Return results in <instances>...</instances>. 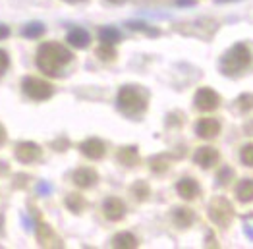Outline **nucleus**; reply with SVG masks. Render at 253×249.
Instances as JSON below:
<instances>
[{
    "label": "nucleus",
    "instance_id": "obj_1",
    "mask_svg": "<svg viewBox=\"0 0 253 249\" xmlns=\"http://www.w3.org/2000/svg\"><path fill=\"white\" fill-rule=\"evenodd\" d=\"M74 54L58 42H44L37 50V66L42 74L50 76V78H58L62 76L64 68L72 62Z\"/></svg>",
    "mask_w": 253,
    "mask_h": 249
},
{
    "label": "nucleus",
    "instance_id": "obj_2",
    "mask_svg": "<svg viewBox=\"0 0 253 249\" xmlns=\"http://www.w3.org/2000/svg\"><path fill=\"white\" fill-rule=\"evenodd\" d=\"M250 64H252V50L248 48V44L238 42L224 52V56L220 60V70L226 76H236V74L244 72Z\"/></svg>",
    "mask_w": 253,
    "mask_h": 249
},
{
    "label": "nucleus",
    "instance_id": "obj_3",
    "mask_svg": "<svg viewBox=\"0 0 253 249\" xmlns=\"http://www.w3.org/2000/svg\"><path fill=\"white\" fill-rule=\"evenodd\" d=\"M116 103H118V108H120L126 116H139V114L147 108V95H145L139 87L126 85V87L120 89Z\"/></svg>",
    "mask_w": 253,
    "mask_h": 249
},
{
    "label": "nucleus",
    "instance_id": "obj_4",
    "mask_svg": "<svg viewBox=\"0 0 253 249\" xmlns=\"http://www.w3.org/2000/svg\"><path fill=\"white\" fill-rule=\"evenodd\" d=\"M209 216H211L212 222L218 224V226H230V222L234 218V208L224 197H216L209 205Z\"/></svg>",
    "mask_w": 253,
    "mask_h": 249
},
{
    "label": "nucleus",
    "instance_id": "obj_5",
    "mask_svg": "<svg viewBox=\"0 0 253 249\" xmlns=\"http://www.w3.org/2000/svg\"><path fill=\"white\" fill-rule=\"evenodd\" d=\"M23 93L33 101H46L52 97V85L42 82L39 78H25L23 80Z\"/></svg>",
    "mask_w": 253,
    "mask_h": 249
},
{
    "label": "nucleus",
    "instance_id": "obj_6",
    "mask_svg": "<svg viewBox=\"0 0 253 249\" xmlns=\"http://www.w3.org/2000/svg\"><path fill=\"white\" fill-rule=\"evenodd\" d=\"M41 147L37 143H31V141H23L16 147V159L23 163V165H29V163H35L41 159Z\"/></svg>",
    "mask_w": 253,
    "mask_h": 249
},
{
    "label": "nucleus",
    "instance_id": "obj_7",
    "mask_svg": "<svg viewBox=\"0 0 253 249\" xmlns=\"http://www.w3.org/2000/svg\"><path fill=\"white\" fill-rule=\"evenodd\" d=\"M218 95L209 89V87H203V89H199L197 93H195V104H197V108L199 110H203V112H209V110H214L216 106H218Z\"/></svg>",
    "mask_w": 253,
    "mask_h": 249
},
{
    "label": "nucleus",
    "instance_id": "obj_8",
    "mask_svg": "<svg viewBox=\"0 0 253 249\" xmlns=\"http://www.w3.org/2000/svg\"><path fill=\"white\" fill-rule=\"evenodd\" d=\"M80 149H82V153L85 157L91 159V161H99V159L105 157V143L101 139H97V137H91V139L84 141Z\"/></svg>",
    "mask_w": 253,
    "mask_h": 249
},
{
    "label": "nucleus",
    "instance_id": "obj_9",
    "mask_svg": "<svg viewBox=\"0 0 253 249\" xmlns=\"http://www.w3.org/2000/svg\"><path fill=\"white\" fill-rule=\"evenodd\" d=\"M195 131H197L199 137H203V139H211V137H216V135H218L220 124H218V120H214V118H203V120L197 122Z\"/></svg>",
    "mask_w": 253,
    "mask_h": 249
},
{
    "label": "nucleus",
    "instance_id": "obj_10",
    "mask_svg": "<svg viewBox=\"0 0 253 249\" xmlns=\"http://www.w3.org/2000/svg\"><path fill=\"white\" fill-rule=\"evenodd\" d=\"M193 161L203 168H209L218 163V151L212 149V147H201L195 155H193Z\"/></svg>",
    "mask_w": 253,
    "mask_h": 249
},
{
    "label": "nucleus",
    "instance_id": "obj_11",
    "mask_svg": "<svg viewBox=\"0 0 253 249\" xmlns=\"http://www.w3.org/2000/svg\"><path fill=\"white\" fill-rule=\"evenodd\" d=\"M103 210H105V216L108 220H120V218L124 216V212H126V207H124V203H122L120 199L110 197V199L105 201Z\"/></svg>",
    "mask_w": 253,
    "mask_h": 249
},
{
    "label": "nucleus",
    "instance_id": "obj_12",
    "mask_svg": "<svg viewBox=\"0 0 253 249\" xmlns=\"http://www.w3.org/2000/svg\"><path fill=\"white\" fill-rule=\"evenodd\" d=\"M97 180H99V176L93 168H78L74 172V184L78 187H91Z\"/></svg>",
    "mask_w": 253,
    "mask_h": 249
},
{
    "label": "nucleus",
    "instance_id": "obj_13",
    "mask_svg": "<svg viewBox=\"0 0 253 249\" xmlns=\"http://www.w3.org/2000/svg\"><path fill=\"white\" fill-rule=\"evenodd\" d=\"M176 191H178L184 199H193V197L199 195V184H197L195 180H191V178H184V180L178 182Z\"/></svg>",
    "mask_w": 253,
    "mask_h": 249
},
{
    "label": "nucleus",
    "instance_id": "obj_14",
    "mask_svg": "<svg viewBox=\"0 0 253 249\" xmlns=\"http://www.w3.org/2000/svg\"><path fill=\"white\" fill-rule=\"evenodd\" d=\"M91 41V37H89V33L82 29V27H76V29H72L70 33H68V42L72 44V46H76V48H85L87 44Z\"/></svg>",
    "mask_w": 253,
    "mask_h": 249
},
{
    "label": "nucleus",
    "instance_id": "obj_15",
    "mask_svg": "<svg viewBox=\"0 0 253 249\" xmlns=\"http://www.w3.org/2000/svg\"><path fill=\"white\" fill-rule=\"evenodd\" d=\"M112 246H114V248H120V249L137 248V238H135L131 232H120V234L114 236Z\"/></svg>",
    "mask_w": 253,
    "mask_h": 249
},
{
    "label": "nucleus",
    "instance_id": "obj_16",
    "mask_svg": "<svg viewBox=\"0 0 253 249\" xmlns=\"http://www.w3.org/2000/svg\"><path fill=\"white\" fill-rule=\"evenodd\" d=\"M236 197L242 203H250L253 201V180H242L236 186Z\"/></svg>",
    "mask_w": 253,
    "mask_h": 249
},
{
    "label": "nucleus",
    "instance_id": "obj_17",
    "mask_svg": "<svg viewBox=\"0 0 253 249\" xmlns=\"http://www.w3.org/2000/svg\"><path fill=\"white\" fill-rule=\"evenodd\" d=\"M172 216H174V222H176L180 228H188L191 222H193V212H191L190 208H184V207L174 208Z\"/></svg>",
    "mask_w": 253,
    "mask_h": 249
},
{
    "label": "nucleus",
    "instance_id": "obj_18",
    "mask_svg": "<svg viewBox=\"0 0 253 249\" xmlns=\"http://www.w3.org/2000/svg\"><path fill=\"white\" fill-rule=\"evenodd\" d=\"M118 161L124 166H133L139 161L137 149H135V147H122V149L118 151Z\"/></svg>",
    "mask_w": 253,
    "mask_h": 249
},
{
    "label": "nucleus",
    "instance_id": "obj_19",
    "mask_svg": "<svg viewBox=\"0 0 253 249\" xmlns=\"http://www.w3.org/2000/svg\"><path fill=\"white\" fill-rule=\"evenodd\" d=\"M99 39H101V42H106V44H114V42L120 41V31L114 29V27H103L99 31Z\"/></svg>",
    "mask_w": 253,
    "mask_h": 249
},
{
    "label": "nucleus",
    "instance_id": "obj_20",
    "mask_svg": "<svg viewBox=\"0 0 253 249\" xmlns=\"http://www.w3.org/2000/svg\"><path fill=\"white\" fill-rule=\"evenodd\" d=\"M42 33H44V27H42V23H39V21L27 23V25L23 27V35L29 37V39H37V37H41Z\"/></svg>",
    "mask_w": 253,
    "mask_h": 249
},
{
    "label": "nucleus",
    "instance_id": "obj_21",
    "mask_svg": "<svg viewBox=\"0 0 253 249\" xmlns=\"http://www.w3.org/2000/svg\"><path fill=\"white\" fill-rule=\"evenodd\" d=\"M97 56L101 58V60H114L116 58V50H114V44H106V42H101V46L97 48Z\"/></svg>",
    "mask_w": 253,
    "mask_h": 249
},
{
    "label": "nucleus",
    "instance_id": "obj_22",
    "mask_svg": "<svg viewBox=\"0 0 253 249\" xmlns=\"http://www.w3.org/2000/svg\"><path fill=\"white\" fill-rule=\"evenodd\" d=\"M66 207L70 208V210H74V212H80V210L85 207L84 197H80V195H76V193L68 195V199H66Z\"/></svg>",
    "mask_w": 253,
    "mask_h": 249
},
{
    "label": "nucleus",
    "instance_id": "obj_23",
    "mask_svg": "<svg viewBox=\"0 0 253 249\" xmlns=\"http://www.w3.org/2000/svg\"><path fill=\"white\" fill-rule=\"evenodd\" d=\"M238 108H240L242 112L252 110L253 108V95L252 93H246V95H242V97L238 99Z\"/></svg>",
    "mask_w": 253,
    "mask_h": 249
},
{
    "label": "nucleus",
    "instance_id": "obj_24",
    "mask_svg": "<svg viewBox=\"0 0 253 249\" xmlns=\"http://www.w3.org/2000/svg\"><path fill=\"white\" fill-rule=\"evenodd\" d=\"M133 193H135V197H137L139 201H143L145 197H149V187H147V184H143V182H137V184L133 186Z\"/></svg>",
    "mask_w": 253,
    "mask_h": 249
},
{
    "label": "nucleus",
    "instance_id": "obj_25",
    "mask_svg": "<svg viewBox=\"0 0 253 249\" xmlns=\"http://www.w3.org/2000/svg\"><path fill=\"white\" fill-rule=\"evenodd\" d=\"M242 163L248 166H253V143L242 149Z\"/></svg>",
    "mask_w": 253,
    "mask_h": 249
},
{
    "label": "nucleus",
    "instance_id": "obj_26",
    "mask_svg": "<svg viewBox=\"0 0 253 249\" xmlns=\"http://www.w3.org/2000/svg\"><path fill=\"white\" fill-rule=\"evenodd\" d=\"M234 176V172L228 168V166H224L220 172H218V176H216V180H218V184H226L230 178Z\"/></svg>",
    "mask_w": 253,
    "mask_h": 249
},
{
    "label": "nucleus",
    "instance_id": "obj_27",
    "mask_svg": "<svg viewBox=\"0 0 253 249\" xmlns=\"http://www.w3.org/2000/svg\"><path fill=\"white\" fill-rule=\"evenodd\" d=\"M8 66H10V58H8V54H6V52L0 48V76H2V74L8 70Z\"/></svg>",
    "mask_w": 253,
    "mask_h": 249
},
{
    "label": "nucleus",
    "instance_id": "obj_28",
    "mask_svg": "<svg viewBox=\"0 0 253 249\" xmlns=\"http://www.w3.org/2000/svg\"><path fill=\"white\" fill-rule=\"evenodd\" d=\"M10 35V29L6 25H0V39H6Z\"/></svg>",
    "mask_w": 253,
    "mask_h": 249
},
{
    "label": "nucleus",
    "instance_id": "obj_29",
    "mask_svg": "<svg viewBox=\"0 0 253 249\" xmlns=\"http://www.w3.org/2000/svg\"><path fill=\"white\" fill-rule=\"evenodd\" d=\"M4 141H6V129H4V127L0 125V145H2Z\"/></svg>",
    "mask_w": 253,
    "mask_h": 249
},
{
    "label": "nucleus",
    "instance_id": "obj_30",
    "mask_svg": "<svg viewBox=\"0 0 253 249\" xmlns=\"http://www.w3.org/2000/svg\"><path fill=\"white\" fill-rule=\"evenodd\" d=\"M176 4H195V0H176Z\"/></svg>",
    "mask_w": 253,
    "mask_h": 249
},
{
    "label": "nucleus",
    "instance_id": "obj_31",
    "mask_svg": "<svg viewBox=\"0 0 253 249\" xmlns=\"http://www.w3.org/2000/svg\"><path fill=\"white\" fill-rule=\"evenodd\" d=\"M108 2H112V4H124L126 0H108Z\"/></svg>",
    "mask_w": 253,
    "mask_h": 249
},
{
    "label": "nucleus",
    "instance_id": "obj_32",
    "mask_svg": "<svg viewBox=\"0 0 253 249\" xmlns=\"http://www.w3.org/2000/svg\"><path fill=\"white\" fill-rule=\"evenodd\" d=\"M216 2L220 4V2H238V0H216Z\"/></svg>",
    "mask_w": 253,
    "mask_h": 249
},
{
    "label": "nucleus",
    "instance_id": "obj_33",
    "mask_svg": "<svg viewBox=\"0 0 253 249\" xmlns=\"http://www.w3.org/2000/svg\"><path fill=\"white\" fill-rule=\"evenodd\" d=\"M66 2H82V0H66Z\"/></svg>",
    "mask_w": 253,
    "mask_h": 249
},
{
    "label": "nucleus",
    "instance_id": "obj_34",
    "mask_svg": "<svg viewBox=\"0 0 253 249\" xmlns=\"http://www.w3.org/2000/svg\"><path fill=\"white\" fill-rule=\"evenodd\" d=\"M0 226H2V218H0Z\"/></svg>",
    "mask_w": 253,
    "mask_h": 249
}]
</instances>
